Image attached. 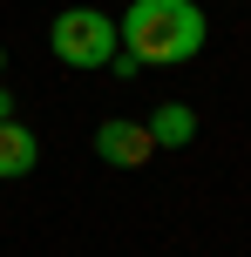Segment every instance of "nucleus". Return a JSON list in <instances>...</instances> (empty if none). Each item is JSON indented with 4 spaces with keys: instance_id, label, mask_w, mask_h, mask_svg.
<instances>
[{
    "instance_id": "obj_1",
    "label": "nucleus",
    "mask_w": 251,
    "mask_h": 257,
    "mask_svg": "<svg viewBox=\"0 0 251 257\" xmlns=\"http://www.w3.org/2000/svg\"><path fill=\"white\" fill-rule=\"evenodd\" d=\"M116 34H122V54H136L143 68H177V61H197L211 21L197 0H129Z\"/></svg>"
},
{
    "instance_id": "obj_2",
    "label": "nucleus",
    "mask_w": 251,
    "mask_h": 257,
    "mask_svg": "<svg viewBox=\"0 0 251 257\" xmlns=\"http://www.w3.org/2000/svg\"><path fill=\"white\" fill-rule=\"evenodd\" d=\"M48 48H54V61H61V68L95 75V68L116 61L122 34H116V21H109L102 7H61V14H54V27H48Z\"/></svg>"
},
{
    "instance_id": "obj_3",
    "label": "nucleus",
    "mask_w": 251,
    "mask_h": 257,
    "mask_svg": "<svg viewBox=\"0 0 251 257\" xmlns=\"http://www.w3.org/2000/svg\"><path fill=\"white\" fill-rule=\"evenodd\" d=\"M95 156H102L109 169H143L149 156H156V142H149V128H143V122L109 115L102 128H95Z\"/></svg>"
},
{
    "instance_id": "obj_4",
    "label": "nucleus",
    "mask_w": 251,
    "mask_h": 257,
    "mask_svg": "<svg viewBox=\"0 0 251 257\" xmlns=\"http://www.w3.org/2000/svg\"><path fill=\"white\" fill-rule=\"evenodd\" d=\"M34 163H41V142H34V128H21V122H0V183L27 176Z\"/></svg>"
},
{
    "instance_id": "obj_5",
    "label": "nucleus",
    "mask_w": 251,
    "mask_h": 257,
    "mask_svg": "<svg viewBox=\"0 0 251 257\" xmlns=\"http://www.w3.org/2000/svg\"><path fill=\"white\" fill-rule=\"evenodd\" d=\"M143 128H149L156 149H184V142H197V115H190L184 102H156V115H149Z\"/></svg>"
},
{
    "instance_id": "obj_6",
    "label": "nucleus",
    "mask_w": 251,
    "mask_h": 257,
    "mask_svg": "<svg viewBox=\"0 0 251 257\" xmlns=\"http://www.w3.org/2000/svg\"><path fill=\"white\" fill-rule=\"evenodd\" d=\"M109 75H122V81H136V75H143V61H136V54H122V48H116V61H109Z\"/></svg>"
},
{
    "instance_id": "obj_7",
    "label": "nucleus",
    "mask_w": 251,
    "mask_h": 257,
    "mask_svg": "<svg viewBox=\"0 0 251 257\" xmlns=\"http://www.w3.org/2000/svg\"><path fill=\"white\" fill-rule=\"evenodd\" d=\"M0 122H14V95L7 88H0Z\"/></svg>"
},
{
    "instance_id": "obj_8",
    "label": "nucleus",
    "mask_w": 251,
    "mask_h": 257,
    "mask_svg": "<svg viewBox=\"0 0 251 257\" xmlns=\"http://www.w3.org/2000/svg\"><path fill=\"white\" fill-rule=\"evenodd\" d=\"M0 68H7V48H0Z\"/></svg>"
}]
</instances>
